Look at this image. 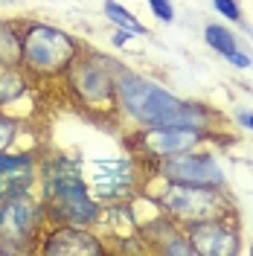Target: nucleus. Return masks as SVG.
Here are the masks:
<instances>
[{"label": "nucleus", "mask_w": 253, "mask_h": 256, "mask_svg": "<svg viewBox=\"0 0 253 256\" xmlns=\"http://www.w3.org/2000/svg\"><path fill=\"white\" fill-rule=\"evenodd\" d=\"M114 94L116 108L134 128H152V126H186L198 131L216 134L222 128V114L212 105L184 99L166 84L142 76L126 64L114 62Z\"/></svg>", "instance_id": "nucleus-1"}, {"label": "nucleus", "mask_w": 253, "mask_h": 256, "mask_svg": "<svg viewBox=\"0 0 253 256\" xmlns=\"http://www.w3.org/2000/svg\"><path fill=\"white\" fill-rule=\"evenodd\" d=\"M41 180V204L47 212V224H82L96 227L102 222L105 204L96 201L88 180L82 175V166L70 154H44L38 163Z\"/></svg>", "instance_id": "nucleus-2"}, {"label": "nucleus", "mask_w": 253, "mask_h": 256, "mask_svg": "<svg viewBox=\"0 0 253 256\" xmlns=\"http://www.w3.org/2000/svg\"><path fill=\"white\" fill-rule=\"evenodd\" d=\"M142 198H148L160 212H166L178 224H192L218 216H238V207L230 190H212V186H195V184H174L146 175Z\"/></svg>", "instance_id": "nucleus-3"}, {"label": "nucleus", "mask_w": 253, "mask_h": 256, "mask_svg": "<svg viewBox=\"0 0 253 256\" xmlns=\"http://www.w3.org/2000/svg\"><path fill=\"white\" fill-rule=\"evenodd\" d=\"M79 52V41L52 24L32 20L20 30V67L30 79H62Z\"/></svg>", "instance_id": "nucleus-4"}, {"label": "nucleus", "mask_w": 253, "mask_h": 256, "mask_svg": "<svg viewBox=\"0 0 253 256\" xmlns=\"http://www.w3.org/2000/svg\"><path fill=\"white\" fill-rule=\"evenodd\" d=\"M64 79H67V90L73 94V99L94 116L111 120L120 114L116 94H114V58L82 50L76 62L67 67Z\"/></svg>", "instance_id": "nucleus-5"}, {"label": "nucleus", "mask_w": 253, "mask_h": 256, "mask_svg": "<svg viewBox=\"0 0 253 256\" xmlns=\"http://www.w3.org/2000/svg\"><path fill=\"white\" fill-rule=\"evenodd\" d=\"M44 230H47V212L32 190L0 195V254L38 250Z\"/></svg>", "instance_id": "nucleus-6"}, {"label": "nucleus", "mask_w": 253, "mask_h": 256, "mask_svg": "<svg viewBox=\"0 0 253 256\" xmlns=\"http://www.w3.org/2000/svg\"><path fill=\"white\" fill-rule=\"evenodd\" d=\"M216 134L210 131H198V128L186 126H152V128H131L126 134V148L134 158L152 166L163 158H172L190 148H201L210 143Z\"/></svg>", "instance_id": "nucleus-7"}, {"label": "nucleus", "mask_w": 253, "mask_h": 256, "mask_svg": "<svg viewBox=\"0 0 253 256\" xmlns=\"http://www.w3.org/2000/svg\"><path fill=\"white\" fill-rule=\"evenodd\" d=\"M146 163L134 158H99L90 160V180L88 186L94 192L96 201L102 204H114V201H131L142 192L146 184Z\"/></svg>", "instance_id": "nucleus-8"}, {"label": "nucleus", "mask_w": 253, "mask_h": 256, "mask_svg": "<svg viewBox=\"0 0 253 256\" xmlns=\"http://www.w3.org/2000/svg\"><path fill=\"white\" fill-rule=\"evenodd\" d=\"M146 169H148V175L160 178V180H174V184H195V186H212V190H227V184H230L222 160L204 146L163 158Z\"/></svg>", "instance_id": "nucleus-9"}, {"label": "nucleus", "mask_w": 253, "mask_h": 256, "mask_svg": "<svg viewBox=\"0 0 253 256\" xmlns=\"http://www.w3.org/2000/svg\"><path fill=\"white\" fill-rule=\"evenodd\" d=\"M195 256H236L242 254V230L238 216H218L204 222L184 224Z\"/></svg>", "instance_id": "nucleus-10"}, {"label": "nucleus", "mask_w": 253, "mask_h": 256, "mask_svg": "<svg viewBox=\"0 0 253 256\" xmlns=\"http://www.w3.org/2000/svg\"><path fill=\"white\" fill-rule=\"evenodd\" d=\"M38 250L50 256H102L111 254V248L102 242L94 227H82V224H50L41 233Z\"/></svg>", "instance_id": "nucleus-11"}, {"label": "nucleus", "mask_w": 253, "mask_h": 256, "mask_svg": "<svg viewBox=\"0 0 253 256\" xmlns=\"http://www.w3.org/2000/svg\"><path fill=\"white\" fill-rule=\"evenodd\" d=\"M158 210V207H154ZM137 236L142 239L146 250H158L163 256H195L190 239L184 233V224L169 218L166 212H154L148 222L137 224Z\"/></svg>", "instance_id": "nucleus-12"}, {"label": "nucleus", "mask_w": 253, "mask_h": 256, "mask_svg": "<svg viewBox=\"0 0 253 256\" xmlns=\"http://www.w3.org/2000/svg\"><path fill=\"white\" fill-rule=\"evenodd\" d=\"M38 180V158L32 152H0V195L32 190Z\"/></svg>", "instance_id": "nucleus-13"}, {"label": "nucleus", "mask_w": 253, "mask_h": 256, "mask_svg": "<svg viewBox=\"0 0 253 256\" xmlns=\"http://www.w3.org/2000/svg\"><path fill=\"white\" fill-rule=\"evenodd\" d=\"M30 94V76L20 64L0 62V108H9L20 96Z\"/></svg>", "instance_id": "nucleus-14"}, {"label": "nucleus", "mask_w": 253, "mask_h": 256, "mask_svg": "<svg viewBox=\"0 0 253 256\" xmlns=\"http://www.w3.org/2000/svg\"><path fill=\"white\" fill-rule=\"evenodd\" d=\"M102 12H105V18L111 20V24L116 26V30L131 32L134 38H146V35H148V30L142 26V20H140V18H137V15H131V12H128L126 6H122V3H116V0H105V3H102Z\"/></svg>", "instance_id": "nucleus-15"}, {"label": "nucleus", "mask_w": 253, "mask_h": 256, "mask_svg": "<svg viewBox=\"0 0 253 256\" xmlns=\"http://www.w3.org/2000/svg\"><path fill=\"white\" fill-rule=\"evenodd\" d=\"M204 41H206V47L216 50L222 58L227 56V52L238 50L236 32L230 30V26H224L222 20H210V24H204Z\"/></svg>", "instance_id": "nucleus-16"}, {"label": "nucleus", "mask_w": 253, "mask_h": 256, "mask_svg": "<svg viewBox=\"0 0 253 256\" xmlns=\"http://www.w3.org/2000/svg\"><path fill=\"white\" fill-rule=\"evenodd\" d=\"M20 24L0 20V62L3 64H20Z\"/></svg>", "instance_id": "nucleus-17"}, {"label": "nucleus", "mask_w": 253, "mask_h": 256, "mask_svg": "<svg viewBox=\"0 0 253 256\" xmlns=\"http://www.w3.org/2000/svg\"><path fill=\"white\" fill-rule=\"evenodd\" d=\"M18 134H20V120L6 114V108H0V152H9L15 146Z\"/></svg>", "instance_id": "nucleus-18"}, {"label": "nucleus", "mask_w": 253, "mask_h": 256, "mask_svg": "<svg viewBox=\"0 0 253 256\" xmlns=\"http://www.w3.org/2000/svg\"><path fill=\"white\" fill-rule=\"evenodd\" d=\"M212 9H216V12L224 18V20L244 26V15H242V6H238V0H212Z\"/></svg>", "instance_id": "nucleus-19"}, {"label": "nucleus", "mask_w": 253, "mask_h": 256, "mask_svg": "<svg viewBox=\"0 0 253 256\" xmlns=\"http://www.w3.org/2000/svg\"><path fill=\"white\" fill-rule=\"evenodd\" d=\"M146 3H148V9L154 12V18H158V20H163V24H172V20H174L172 0H146Z\"/></svg>", "instance_id": "nucleus-20"}, {"label": "nucleus", "mask_w": 253, "mask_h": 256, "mask_svg": "<svg viewBox=\"0 0 253 256\" xmlns=\"http://www.w3.org/2000/svg\"><path fill=\"white\" fill-rule=\"evenodd\" d=\"M224 62L233 64V67H238V70H248V67H253V58L248 56V52H242V50H233V52H227V56H224Z\"/></svg>", "instance_id": "nucleus-21"}, {"label": "nucleus", "mask_w": 253, "mask_h": 256, "mask_svg": "<svg viewBox=\"0 0 253 256\" xmlns=\"http://www.w3.org/2000/svg\"><path fill=\"white\" fill-rule=\"evenodd\" d=\"M131 38H134L131 32H126V30H116V32L111 35V44H114V47H126L128 41H131Z\"/></svg>", "instance_id": "nucleus-22"}, {"label": "nucleus", "mask_w": 253, "mask_h": 256, "mask_svg": "<svg viewBox=\"0 0 253 256\" xmlns=\"http://www.w3.org/2000/svg\"><path fill=\"white\" fill-rule=\"evenodd\" d=\"M236 122H238L242 128L253 131V111H236Z\"/></svg>", "instance_id": "nucleus-23"}, {"label": "nucleus", "mask_w": 253, "mask_h": 256, "mask_svg": "<svg viewBox=\"0 0 253 256\" xmlns=\"http://www.w3.org/2000/svg\"><path fill=\"white\" fill-rule=\"evenodd\" d=\"M250 256H253V244H250Z\"/></svg>", "instance_id": "nucleus-24"}]
</instances>
